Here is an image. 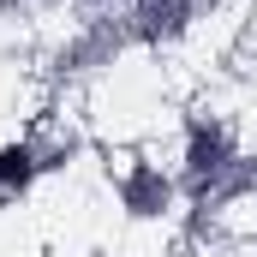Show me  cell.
<instances>
[{
  "instance_id": "obj_1",
  "label": "cell",
  "mask_w": 257,
  "mask_h": 257,
  "mask_svg": "<svg viewBox=\"0 0 257 257\" xmlns=\"http://www.w3.org/2000/svg\"><path fill=\"white\" fill-rule=\"evenodd\" d=\"M168 168H174L186 203L192 209H209V215L257 192V150L221 114H209V108H192L180 120V144H174V162Z\"/></svg>"
},
{
  "instance_id": "obj_2",
  "label": "cell",
  "mask_w": 257,
  "mask_h": 257,
  "mask_svg": "<svg viewBox=\"0 0 257 257\" xmlns=\"http://www.w3.org/2000/svg\"><path fill=\"white\" fill-rule=\"evenodd\" d=\"M132 54V36L120 30V18H108V12H78L72 24H66L60 36L48 42V54H42V78H48V90H96V84H108Z\"/></svg>"
},
{
  "instance_id": "obj_3",
  "label": "cell",
  "mask_w": 257,
  "mask_h": 257,
  "mask_svg": "<svg viewBox=\"0 0 257 257\" xmlns=\"http://www.w3.org/2000/svg\"><path fill=\"white\" fill-rule=\"evenodd\" d=\"M90 12L120 18L132 48H174V42L197 36L209 18H221L227 0H90Z\"/></svg>"
},
{
  "instance_id": "obj_4",
  "label": "cell",
  "mask_w": 257,
  "mask_h": 257,
  "mask_svg": "<svg viewBox=\"0 0 257 257\" xmlns=\"http://www.w3.org/2000/svg\"><path fill=\"white\" fill-rule=\"evenodd\" d=\"M108 192H114V209L126 215L132 227H168L186 209V192H180L174 168L156 162V156H126L108 174Z\"/></svg>"
},
{
  "instance_id": "obj_5",
  "label": "cell",
  "mask_w": 257,
  "mask_h": 257,
  "mask_svg": "<svg viewBox=\"0 0 257 257\" xmlns=\"http://www.w3.org/2000/svg\"><path fill=\"white\" fill-rule=\"evenodd\" d=\"M42 180H48V168H42L36 132H12V138H0V186H6V197L24 203Z\"/></svg>"
},
{
  "instance_id": "obj_6",
  "label": "cell",
  "mask_w": 257,
  "mask_h": 257,
  "mask_svg": "<svg viewBox=\"0 0 257 257\" xmlns=\"http://www.w3.org/2000/svg\"><path fill=\"white\" fill-rule=\"evenodd\" d=\"M90 0H0V30H36L48 18H66V12H84Z\"/></svg>"
},
{
  "instance_id": "obj_7",
  "label": "cell",
  "mask_w": 257,
  "mask_h": 257,
  "mask_svg": "<svg viewBox=\"0 0 257 257\" xmlns=\"http://www.w3.org/2000/svg\"><path fill=\"white\" fill-rule=\"evenodd\" d=\"M6 209H18V203H12V197H6V186H0V215H6Z\"/></svg>"
}]
</instances>
